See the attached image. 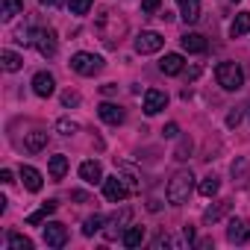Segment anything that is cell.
<instances>
[{"label":"cell","instance_id":"obj_1","mask_svg":"<svg viewBox=\"0 0 250 250\" xmlns=\"http://www.w3.org/2000/svg\"><path fill=\"white\" fill-rule=\"evenodd\" d=\"M94 27H97V36L103 39L106 47H118L121 39L127 36V21L121 18V12H112V9H106V12L97 18Z\"/></svg>","mask_w":250,"mask_h":250},{"label":"cell","instance_id":"obj_2","mask_svg":"<svg viewBox=\"0 0 250 250\" xmlns=\"http://www.w3.org/2000/svg\"><path fill=\"white\" fill-rule=\"evenodd\" d=\"M191 191H194V174L191 171H177L171 177V183H168L165 197H168L171 206H183V203H188Z\"/></svg>","mask_w":250,"mask_h":250},{"label":"cell","instance_id":"obj_3","mask_svg":"<svg viewBox=\"0 0 250 250\" xmlns=\"http://www.w3.org/2000/svg\"><path fill=\"white\" fill-rule=\"evenodd\" d=\"M215 80L224 91H238L244 85V71H241L238 62H221L215 68Z\"/></svg>","mask_w":250,"mask_h":250},{"label":"cell","instance_id":"obj_4","mask_svg":"<svg viewBox=\"0 0 250 250\" xmlns=\"http://www.w3.org/2000/svg\"><path fill=\"white\" fill-rule=\"evenodd\" d=\"M71 68H74L80 77H97V74L103 71V59H100V56H94V53L80 50V53H74V56H71Z\"/></svg>","mask_w":250,"mask_h":250},{"label":"cell","instance_id":"obj_5","mask_svg":"<svg viewBox=\"0 0 250 250\" xmlns=\"http://www.w3.org/2000/svg\"><path fill=\"white\" fill-rule=\"evenodd\" d=\"M130 183L127 180H124V177H103V194H106V200L109 203H124V200H127L130 197Z\"/></svg>","mask_w":250,"mask_h":250},{"label":"cell","instance_id":"obj_6","mask_svg":"<svg viewBox=\"0 0 250 250\" xmlns=\"http://www.w3.org/2000/svg\"><path fill=\"white\" fill-rule=\"evenodd\" d=\"M33 44H36V50H39L44 59H53L56 50H59L56 33H53L50 27H39V30H33Z\"/></svg>","mask_w":250,"mask_h":250},{"label":"cell","instance_id":"obj_7","mask_svg":"<svg viewBox=\"0 0 250 250\" xmlns=\"http://www.w3.org/2000/svg\"><path fill=\"white\" fill-rule=\"evenodd\" d=\"M130 218H133V212L124 206L121 212H115L112 218H106V227H103V235H106V241H115V238H121L124 232H127V224H130Z\"/></svg>","mask_w":250,"mask_h":250},{"label":"cell","instance_id":"obj_8","mask_svg":"<svg viewBox=\"0 0 250 250\" xmlns=\"http://www.w3.org/2000/svg\"><path fill=\"white\" fill-rule=\"evenodd\" d=\"M162 44H165V39H162L159 33H153V30H145V33H139V36H136V42H133L136 53H142V56L159 53V50H162Z\"/></svg>","mask_w":250,"mask_h":250},{"label":"cell","instance_id":"obj_9","mask_svg":"<svg viewBox=\"0 0 250 250\" xmlns=\"http://www.w3.org/2000/svg\"><path fill=\"white\" fill-rule=\"evenodd\" d=\"M42 238H44V244L47 247H65V241H68V229H65V224H59V221H44V232H42Z\"/></svg>","mask_w":250,"mask_h":250},{"label":"cell","instance_id":"obj_10","mask_svg":"<svg viewBox=\"0 0 250 250\" xmlns=\"http://www.w3.org/2000/svg\"><path fill=\"white\" fill-rule=\"evenodd\" d=\"M227 241H229V244H247V241H250V221H247V218H229Z\"/></svg>","mask_w":250,"mask_h":250},{"label":"cell","instance_id":"obj_11","mask_svg":"<svg viewBox=\"0 0 250 250\" xmlns=\"http://www.w3.org/2000/svg\"><path fill=\"white\" fill-rule=\"evenodd\" d=\"M165 106H168V94L165 91H159V88L145 91V115H159Z\"/></svg>","mask_w":250,"mask_h":250},{"label":"cell","instance_id":"obj_12","mask_svg":"<svg viewBox=\"0 0 250 250\" xmlns=\"http://www.w3.org/2000/svg\"><path fill=\"white\" fill-rule=\"evenodd\" d=\"M229 177H232V186H235V188H244L247 180H250V162H247L244 156H238V159L229 165Z\"/></svg>","mask_w":250,"mask_h":250},{"label":"cell","instance_id":"obj_13","mask_svg":"<svg viewBox=\"0 0 250 250\" xmlns=\"http://www.w3.org/2000/svg\"><path fill=\"white\" fill-rule=\"evenodd\" d=\"M229 209H232V200H229V197H224V200H215V203H212V206L203 212V224H206V227L218 224V221H221V218H224Z\"/></svg>","mask_w":250,"mask_h":250},{"label":"cell","instance_id":"obj_14","mask_svg":"<svg viewBox=\"0 0 250 250\" xmlns=\"http://www.w3.org/2000/svg\"><path fill=\"white\" fill-rule=\"evenodd\" d=\"M97 115H100V121L112 124V127L124 124V118H127V112H124L118 103H100V106H97Z\"/></svg>","mask_w":250,"mask_h":250},{"label":"cell","instance_id":"obj_15","mask_svg":"<svg viewBox=\"0 0 250 250\" xmlns=\"http://www.w3.org/2000/svg\"><path fill=\"white\" fill-rule=\"evenodd\" d=\"M33 91H36L39 97H50V94L56 91V80H53V74L39 71V74L33 77Z\"/></svg>","mask_w":250,"mask_h":250},{"label":"cell","instance_id":"obj_16","mask_svg":"<svg viewBox=\"0 0 250 250\" xmlns=\"http://www.w3.org/2000/svg\"><path fill=\"white\" fill-rule=\"evenodd\" d=\"M80 177H83L88 186H97V183H103V168H100V162H97V159H88V162H83V165H80Z\"/></svg>","mask_w":250,"mask_h":250},{"label":"cell","instance_id":"obj_17","mask_svg":"<svg viewBox=\"0 0 250 250\" xmlns=\"http://www.w3.org/2000/svg\"><path fill=\"white\" fill-rule=\"evenodd\" d=\"M183 65H186V59L180 53H165V59L159 62V71L165 77H177V74H183Z\"/></svg>","mask_w":250,"mask_h":250},{"label":"cell","instance_id":"obj_18","mask_svg":"<svg viewBox=\"0 0 250 250\" xmlns=\"http://www.w3.org/2000/svg\"><path fill=\"white\" fill-rule=\"evenodd\" d=\"M47 174H50V180H62L65 174H68V156L65 153H56V156H50V162H47Z\"/></svg>","mask_w":250,"mask_h":250},{"label":"cell","instance_id":"obj_19","mask_svg":"<svg viewBox=\"0 0 250 250\" xmlns=\"http://www.w3.org/2000/svg\"><path fill=\"white\" fill-rule=\"evenodd\" d=\"M21 180H24L27 191H42V186H44L42 174H39V171H36L33 165H21Z\"/></svg>","mask_w":250,"mask_h":250},{"label":"cell","instance_id":"obj_20","mask_svg":"<svg viewBox=\"0 0 250 250\" xmlns=\"http://www.w3.org/2000/svg\"><path fill=\"white\" fill-rule=\"evenodd\" d=\"M180 44H183L186 53H203V50H206V39H203L200 33H186V36L180 39Z\"/></svg>","mask_w":250,"mask_h":250},{"label":"cell","instance_id":"obj_21","mask_svg":"<svg viewBox=\"0 0 250 250\" xmlns=\"http://www.w3.org/2000/svg\"><path fill=\"white\" fill-rule=\"evenodd\" d=\"M180 3V15L186 24H194L200 18V0H177Z\"/></svg>","mask_w":250,"mask_h":250},{"label":"cell","instance_id":"obj_22","mask_svg":"<svg viewBox=\"0 0 250 250\" xmlns=\"http://www.w3.org/2000/svg\"><path fill=\"white\" fill-rule=\"evenodd\" d=\"M56 206H59L56 200H47V203H42V206H39V209H36V212H33L30 218H27V224H33V227L44 224V221H47V218H50V215L56 212Z\"/></svg>","mask_w":250,"mask_h":250},{"label":"cell","instance_id":"obj_23","mask_svg":"<svg viewBox=\"0 0 250 250\" xmlns=\"http://www.w3.org/2000/svg\"><path fill=\"white\" fill-rule=\"evenodd\" d=\"M0 59H3V71H9V74H15V71L24 68V56L15 53V50H3V53H0Z\"/></svg>","mask_w":250,"mask_h":250},{"label":"cell","instance_id":"obj_24","mask_svg":"<svg viewBox=\"0 0 250 250\" xmlns=\"http://www.w3.org/2000/svg\"><path fill=\"white\" fill-rule=\"evenodd\" d=\"M244 33H250V12H238L235 21L229 24V36H232V39H238V36H244Z\"/></svg>","mask_w":250,"mask_h":250},{"label":"cell","instance_id":"obj_25","mask_svg":"<svg viewBox=\"0 0 250 250\" xmlns=\"http://www.w3.org/2000/svg\"><path fill=\"white\" fill-rule=\"evenodd\" d=\"M21 12H24V0H3V3H0V18L3 21H12Z\"/></svg>","mask_w":250,"mask_h":250},{"label":"cell","instance_id":"obj_26","mask_svg":"<svg viewBox=\"0 0 250 250\" xmlns=\"http://www.w3.org/2000/svg\"><path fill=\"white\" fill-rule=\"evenodd\" d=\"M218 188H221V180H218L215 174H206V177L200 180V186H197V191H200L203 197H215Z\"/></svg>","mask_w":250,"mask_h":250},{"label":"cell","instance_id":"obj_27","mask_svg":"<svg viewBox=\"0 0 250 250\" xmlns=\"http://www.w3.org/2000/svg\"><path fill=\"white\" fill-rule=\"evenodd\" d=\"M124 247H139L145 241V227H127V232L121 235Z\"/></svg>","mask_w":250,"mask_h":250},{"label":"cell","instance_id":"obj_28","mask_svg":"<svg viewBox=\"0 0 250 250\" xmlns=\"http://www.w3.org/2000/svg\"><path fill=\"white\" fill-rule=\"evenodd\" d=\"M24 145H27V150H33V153H39V150H44V147H47V133H42V130H36V133H30V136L24 139Z\"/></svg>","mask_w":250,"mask_h":250},{"label":"cell","instance_id":"obj_29","mask_svg":"<svg viewBox=\"0 0 250 250\" xmlns=\"http://www.w3.org/2000/svg\"><path fill=\"white\" fill-rule=\"evenodd\" d=\"M103 224H106V218L94 212L91 218H85V224H83V235H88V238H91V235H94L97 229H103Z\"/></svg>","mask_w":250,"mask_h":250},{"label":"cell","instance_id":"obj_30","mask_svg":"<svg viewBox=\"0 0 250 250\" xmlns=\"http://www.w3.org/2000/svg\"><path fill=\"white\" fill-rule=\"evenodd\" d=\"M9 247L12 250H33V238H27V235H21V232H9Z\"/></svg>","mask_w":250,"mask_h":250},{"label":"cell","instance_id":"obj_31","mask_svg":"<svg viewBox=\"0 0 250 250\" xmlns=\"http://www.w3.org/2000/svg\"><path fill=\"white\" fill-rule=\"evenodd\" d=\"M80 130V124H74V121H68V118H59L56 121V133L59 136H74Z\"/></svg>","mask_w":250,"mask_h":250},{"label":"cell","instance_id":"obj_32","mask_svg":"<svg viewBox=\"0 0 250 250\" xmlns=\"http://www.w3.org/2000/svg\"><path fill=\"white\" fill-rule=\"evenodd\" d=\"M68 6H71L74 15H85V12L94 6V0H68Z\"/></svg>","mask_w":250,"mask_h":250},{"label":"cell","instance_id":"obj_33","mask_svg":"<svg viewBox=\"0 0 250 250\" xmlns=\"http://www.w3.org/2000/svg\"><path fill=\"white\" fill-rule=\"evenodd\" d=\"M159 6H162V0H142V12H145V15L159 12Z\"/></svg>","mask_w":250,"mask_h":250},{"label":"cell","instance_id":"obj_34","mask_svg":"<svg viewBox=\"0 0 250 250\" xmlns=\"http://www.w3.org/2000/svg\"><path fill=\"white\" fill-rule=\"evenodd\" d=\"M62 106H80V94H77V91H71V88H68V91H65V94H62Z\"/></svg>","mask_w":250,"mask_h":250},{"label":"cell","instance_id":"obj_35","mask_svg":"<svg viewBox=\"0 0 250 250\" xmlns=\"http://www.w3.org/2000/svg\"><path fill=\"white\" fill-rule=\"evenodd\" d=\"M186 153H191V142H183V145L177 147V153H174V159H180V162H183V159H188Z\"/></svg>","mask_w":250,"mask_h":250},{"label":"cell","instance_id":"obj_36","mask_svg":"<svg viewBox=\"0 0 250 250\" xmlns=\"http://www.w3.org/2000/svg\"><path fill=\"white\" fill-rule=\"evenodd\" d=\"M238 121H241V109H232L227 115V127H238Z\"/></svg>","mask_w":250,"mask_h":250},{"label":"cell","instance_id":"obj_37","mask_svg":"<svg viewBox=\"0 0 250 250\" xmlns=\"http://www.w3.org/2000/svg\"><path fill=\"white\" fill-rule=\"evenodd\" d=\"M183 241H186V244H191V241H194V227H191V224H186V227H183Z\"/></svg>","mask_w":250,"mask_h":250},{"label":"cell","instance_id":"obj_38","mask_svg":"<svg viewBox=\"0 0 250 250\" xmlns=\"http://www.w3.org/2000/svg\"><path fill=\"white\" fill-rule=\"evenodd\" d=\"M0 183H3V186H12L15 180H12V171H0Z\"/></svg>","mask_w":250,"mask_h":250},{"label":"cell","instance_id":"obj_39","mask_svg":"<svg viewBox=\"0 0 250 250\" xmlns=\"http://www.w3.org/2000/svg\"><path fill=\"white\" fill-rule=\"evenodd\" d=\"M162 133H165V136H168V139H174V136H177V133H180V127H177V124H168V127H165V130H162Z\"/></svg>","mask_w":250,"mask_h":250},{"label":"cell","instance_id":"obj_40","mask_svg":"<svg viewBox=\"0 0 250 250\" xmlns=\"http://www.w3.org/2000/svg\"><path fill=\"white\" fill-rule=\"evenodd\" d=\"M71 197H74V200H80V203H85V200H88V194H85V191H71Z\"/></svg>","mask_w":250,"mask_h":250},{"label":"cell","instance_id":"obj_41","mask_svg":"<svg viewBox=\"0 0 250 250\" xmlns=\"http://www.w3.org/2000/svg\"><path fill=\"white\" fill-rule=\"evenodd\" d=\"M39 3H42V6H56L59 0H39Z\"/></svg>","mask_w":250,"mask_h":250}]
</instances>
